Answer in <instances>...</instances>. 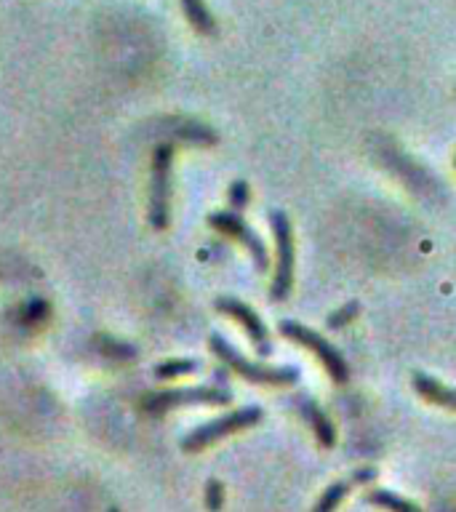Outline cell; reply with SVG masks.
I'll return each mask as SVG.
<instances>
[{
    "label": "cell",
    "mask_w": 456,
    "mask_h": 512,
    "mask_svg": "<svg viewBox=\"0 0 456 512\" xmlns=\"http://www.w3.org/2000/svg\"><path fill=\"white\" fill-rule=\"evenodd\" d=\"M232 392L219 384H200V387H182V390H160L150 392L142 400V408L147 414L160 416L171 408L184 406H230Z\"/></svg>",
    "instance_id": "obj_2"
},
{
    "label": "cell",
    "mask_w": 456,
    "mask_h": 512,
    "mask_svg": "<svg viewBox=\"0 0 456 512\" xmlns=\"http://www.w3.org/2000/svg\"><path fill=\"white\" fill-rule=\"evenodd\" d=\"M224 504V486L216 478H211L206 483V507L211 512H219Z\"/></svg>",
    "instance_id": "obj_17"
},
{
    "label": "cell",
    "mask_w": 456,
    "mask_h": 512,
    "mask_svg": "<svg viewBox=\"0 0 456 512\" xmlns=\"http://www.w3.org/2000/svg\"><path fill=\"white\" fill-rule=\"evenodd\" d=\"M107 512H120V510H118V507H110V510H107Z\"/></svg>",
    "instance_id": "obj_19"
},
{
    "label": "cell",
    "mask_w": 456,
    "mask_h": 512,
    "mask_svg": "<svg viewBox=\"0 0 456 512\" xmlns=\"http://www.w3.org/2000/svg\"><path fill=\"white\" fill-rule=\"evenodd\" d=\"M208 224L214 227L216 232H222L227 238H232L235 243L246 248L251 259H254V267L259 272H264L270 267V256H267V246H264L262 235H256L246 222H243V216L235 214V211H214V214H208Z\"/></svg>",
    "instance_id": "obj_7"
},
{
    "label": "cell",
    "mask_w": 456,
    "mask_h": 512,
    "mask_svg": "<svg viewBox=\"0 0 456 512\" xmlns=\"http://www.w3.org/2000/svg\"><path fill=\"white\" fill-rule=\"evenodd\" d=\"M264 419V411L259 406H243L235 408L230 414L219 416V419H211V422L200 424L195 430L182 440V451L187 454H198L203 448H208L216 440L227 438V435H235L240 430H248V427H254Z\"/></svg>",
    "instance_id": "obj_4"
},
{
    "label": "cell",
    "mask_w": 456,
    "mask_h": 512,
    "mask_svg": "<svg viewBox=\"0 0 456 512\" xmlns=\"http://www.w3.org/2000/svg\"><path fill=\"white\" fill-rule=\"evenodd\" d=\"M227 198H230V211H243L248 206V200H251V192H248V182L238 179V182L230 184V192H227Z\"/></svg>",
    "instance_id": "obj_16"
},
{
    "label": "cell",
    "mask_w": 456,
    "mask_h": 512,
    "mask_svg": "<svg viewBox=\"0 0 456 512\" xmlns=\"http://www.w3.org/2000/svg\"><path fill=\"white\" fill-rule=\"evenodd\" d=\"M278 331L286 336L288 342L299 344L304 350H310L315 358L320 360V366L326 368L328 376L334 379L336 384H344L350 379V366H347V360L339 350H336L334 344L323 339L318 331H312V328L302 326L299 320H280Z\"/></svg>",
    "instance_id": "obj_3"
},
{
    "label": "cell",
    "mask_w": 456,
    "mask_h": 512,
    "mask_svg": "<svg viewBox=\"0 0 456 512\" xmlns=\"http://www.w3.org/2000/svg\"><path fill=\"white\" fill-rule=\"evenodd\" d=\"M270 224L275 235V251H278L270 296L272 302H286L294 288V230H291V219L283 211H270Z\"/></svg>",
    "instance_id": "obj_6"
},
{
    "label": "cell",
    "mask_w": 456,
    "mask_h": 512,
    "mask_svg": "<svg viewBox=\"0 0 456 512\" xmlns=\"http://www.w3.org/2000/svg\"><path fill=\"white\" fill-rule=\"evenodd\" d=\"M374 478H376V470H371V467H360V470L352 472L350 483L352 486H366V483H371Z\"/></svg>",
    "instance_id": "obj_18"
},
{
    "label": "cell",
    "mask_w": 456,
    "mask_h": 512,
    "mask_svg": "<svg viewBox=\"0 0 456 512\" xmlns=\"http://www.w3.org/2000/svg\"><path fill=\"white\" fill-rule=\"evenodd\" d=\"M182 11L187 16V22L192 24V30L200 32V35H211L216 30L214 16H211L203 0H182Z\"/></svg>",
    "instance_id": "obj_12"
},
{
    "label": "cell",
    "mask_w": 456,
    "mask_h": 512,
    "mask_svg": "<svg viewBox=\"0 0 456 512\" xmlns=\"http://www.w3.org/2000/svg\"><path fill=\"white\" fill-rule=\"evenodd\" d=\"M294 406H296V411H299V416H302L304 422H307V427L315 432V438H318L320 446L323 448L334 446L336 430H334V424H331V419H328L326 411H323V408H320L315 400L307 398V395L296 398Z\"/></svg>",
    "instance_id": "obj_9"
},
{
    "label": "cell",
    "mask_w": 456,
    "mask_h": 512,
    "mask_svg": "<svg viewBox=\"0 0 456 512\" xmlns=\"http://www.w3.org/2000/svg\"><path fill=\"white\" fill-rule=\"evenodd\" d=\"M352 483L350 480H342V483H334V486H328L326 491H323V496L318 499V504H315V510L312 512H336V507L342 504V499L347 494H350Z\"/></svg>",
    "instance_id": "obj_14"
},
{
    "label": "cell",
    "mask_w": 456,
    "mask_h": 512,
    "mask_svg": "<svg viewBox=\"0 0 456 512\" xmlns=\"http://www.w3.org/2000/svg\"><path fill=\"white\" fill-rule=\"evenodd\" d=\"M358 312L360 304L355 302V299H352V302H344L339 310L328 315V328H344L347 323H352V320L358 318Z\"/></svg>",
    "instance_id": "obj_15"
},
{
    "label": "cell",
    "mask_w": 456,
    "mask_h": 512,
    "mask_svg": "<svg viewBox=\"0 0 456 512\" xmlns=\"http://www.w3.org/2000/svg\"><path fill=\"white\" fill-rule=\"evenodd\" d=\"M214 310L227 315V318H232L240 328H243V331H246L259 358L272 355L270 331H267V326H264V320L256 315L254 307H248L243 299H235V296H219V299H214Z\"/></svg>",
    "instance_id": "obj_8"
},
{
    "label": "cell",
    "mask_w": 456,
    "mask_h": 512,
    "mask_svg": "<svg viewBox=\"0 0 456 512\" xmlns=\"http://www.w3.org/2000/svg\"><path fill=\"white\" fill-rule=\"evenodd\" d=\"M414 390L419 392L427 403H432V406L446 408V411H456L454 387H448V384L438 382V379H432V376L427 374H414Z\"/></svg>",
    "instance_id": "obj_10"
},
{
    "label": "cell",
    "mask_w": 456,
    "mask_h": 512,
    "mask_svg": "<svg viewBox=\"0 0 456 512\" xmlns=\"http://www.w3.org/2000/svg\"><path fill=\"white\" fill-rule=\"evenodd\" d=\"M198 368H200V363L192 358L163 360V363H158V366H155V376H158V379H176V376L195 374Z\"/></svg>",
    "instance_id": "obj_13"
},
{
    "label": "cell",
    "mask_w": 456,
    "mask_h": 512,
    "mask_svg": "<svg viewBox=\"0 0 456 512\" xmlns=\"http://www.w3.org/2000/svg\"><path fill=\"white\" fill-rule=\"evenodd\" d=\"M171 163H174V147L166 142L158 144L152 152L150 206H147L152 230H168L171 224Z\"/></svg>",
    "instance_id": "obj_5"
},
{
    "label": "cell",
    "mask_w": 456,
    "mask_h": 512,
    "mask_svg": "<svg viewBox=\"0 0 456 512\" xmlns=\"http://www.w3.org/2000/svg\"><path fill=\"white\" fill-rule=\"evenodd\" d=\"M208 347L216 358L222 360L224 366L243 376L248 384H262V387H288V384L299 382V371L291 366H264V363H254L246 355H240L224 336L211 334Z\"/></svg>",
    "instance_id": "obj_1"
},
{
    "label": "cell",
    "mask_w": 456,
    "mask_h": 512,
    "mask_svg": "<svg viewBox=\"0 0 456 512\" xmlns=\"http://www.w3.org/2000/svg\"><path fill=\"white\" fill-rule=\"evenodd\" d=\"M363 499L368 504H374V507H384V510L390 512H422V507H416L414 502H408L403 496L392 494L387 488H371V491H366Z\"/></svg>",
    "instance_id": "obj_11"
}]
</instances>
